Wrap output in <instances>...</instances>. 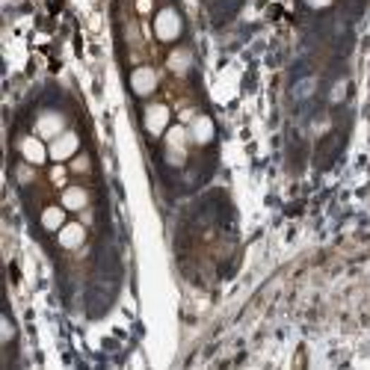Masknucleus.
Returning a JSON list of instances; mask_svg holds the SVG:
<instances>
[{
  "label": "nucleus",
  "instance_id": "f257e3e1",
  "mask_svg": "<svg viewBox=\"0 0 370 370\" xmlns=\"http://www.w3.org/2000/svg\"><path fill=\"white\" fill-rule=\"evenodd\" d=\"M181 15L175 9H160L157 18H154V33L160 42H175L181 36Z\"/></svg>",
  "mask_w": 370,
  "mask_h": 370
},
{
  "label": "nucleus",
  "instance_id": "f03ea898",
  "mask_svg": "<svg viewBox=\"0 0 370 370\" xmlns=\"http://www.w3.org/2000/svg\"><path fill=\"white\" fill-rule=\"evenodd\" d=\"M77 148H80V140H77L74 131H63V133H59L56 140H51V145H48L51 160H56V163H63V160L74 157Z\"/></svg>",
  "mask_w": 370,
  "mask_h": 370
},
{
  "label": "nucleus",
  "instance_id": "7ed1b4c3",
  "mask_svg": "<svg viewBox=\"0 0 370 370\" xmlns=\"http://www.w3.org/2000/svg\"><path fill=\"white\" fill-rule=\"evenodd\" d=\"M187 131L184 128H172L166 133V157L172 166H181L184 163V151H187Z\"/></svg>",
  "mask_w": 370,
  "mask_h": 370
},
{
  "label": "nucleus",
  "instance_id": "20e7f679",
  "mask_svg": "<svg viewBox=\"0 0 370 370\" xmlns=\"http://www.w3.org/2000/svg\"><path fill=\"white\" fill-rule=\"evenodd\" d=\"M63 131H66V116L63 113L48 110V113H42L39 121H36V133L44 136V140H56Z\"/></svg>",
  "mask_w": 370,
  "mask_h": 370
},
{
  "label": "nucleus",
  "instance_id": "39448f33",
  "mask_svg": "<svg viewBox=\"0 0 370 370\" xmlns=\"http://www.w3.org/2000/svg\"><path fill=\"white\" fill-rule=\"evenodd\" d=\"M18 151H21V157L27 163H33V166H39V163H44V160L51 157V151L44 148L42 136H24V140L18 143Z\"/></svg>",
  "mask_w": 370,
  "mask_h": 370
},
{
  "label": "nucleus",
  "instance_id": "423d86ee",
  "mask_svg": "<svg viewBox=\"0 0 370 370\" xmlns=\"http://www.w3.org/2000/svg\"><path fill=\"white\" fill-rule=\"evenodd\" d=\"M143 121H145V131H148L151 136L163 133L166 125H169V107H166V104H148Z\"/></svg>",
  "mask_w": 370,
  "mask_h": 370
},
{
  "label": "nucleus",
  "instance_id": "0eeeda50",
  "mask_svg": "<svg viewBox=\"0 0 370 370\" xmlns=\"http://www.w3.org/2000/svg\"><path fill=\"white\" fill-rule=\"evenodd\" d=\"M131 89H133V95H140V98H148L154 89H157V74H154V68L143 66V68H136L131 74Z\"/></svg>",
  "mask_w": 370,
  "mask_h": 370
},
{
  "label": "nucleus",
  "instance_id": "6e6552de",
  "mask_svg": "<svg viewBox=\"0 0 370 370\" xmlns=\"http://www.w3.org/2000/svg\"><path fill=\"white\" fill-rule=\"evenodd\" d=\"M83 240H86V228L80 222H66L59 228V246H63V249H77Z\"/></svg>",
  "mask_w": 370,
  "mask_h": 370
},
{
  "label": "nucleus",
  "instance_id": "1a4fd4ad",
  "mask_svg": "<svg viewBox=\"0 0 370 370\" xmlns=\"http://www.w3.org/2000/svg\"><path fill=\"white\" fill-rule=\"evenodd\" d=\"M190 140L196 145H208L213 140V119L208 116H196L193 125H190Z\"/></svg>",
  "mask_w": 370,
  "mask_h": 370
},
{
  "label": "nucleus",
  "instance_id": "9d476101",
  "mask_svg": "<svg viewBox=\"0 0 370 370\" xmlns=\"http://www.w3.org/2000/svg\"><path fill=\"white\" fill-rule=\"evenodd\" d=\"M89 205V193L83 187H66L63 190V208L66 210H83Z\"/></svg>",
  "mask_w": 370,
  "mask_h": 370
},
{
  "label": "nucleus",
  "instance_id": "9b49d317",
  "mask_svg": "<svg viewBox=\"0 0 370 370\" xmlns=\"http://www.w3.org/2000/svg\"><path fill=\"white\" fill-rule=\"evenodd\" d=\"M66 225V208H44L42 210V228L44 231H59Z\"/></svg>",
  "mask_w": 370,
  "mask_h": 370
},
{
  "label": "nucleus",
  "instance_id": "f8f14e48",
  "mask_svg": "<svg viewBox=\"0 0 370 370\" xmlns=\"http://www.w3.org/2000/svg\"><path fill=\"white\" fill-rule=\"evenodd\" d=\"M169 68H172L175 74H187L190 71V51L178 48V51L169 54Z\"/></svg>",
  "mask_w": 370,
  "mask_h": 370
},
{
  "label": "nucleus",
  "instance_id": "ddd939ff",
  "mask_svg": "<svg viewBox=\"0 0 370 370\" xmlns=\"http://www.w3.org/2000/svg\"><path fill=\"white\" fill-rule=\"evenodd\" d=\"M305 6L308 9H326V6H332V0H305Z\"/></svg>",
  "mask_w": 370,
  "mask_h": 370
},
{
  "label": "nucleus",
  "instance_id": "4468645a",
  "mask_svg": "<svg viewBox=\"0 0 370 370\" xmlns=\"http://www.w3.org/2000/svg\"><path fill=\"white\" fill-rule=\"evenodd\" d=\"M51 181H54V184H66V169H63V166H56L54 172H51Z\"/></svg>",
  "mask_w": 370,
  "mask_h": 370
},
{
  "label": "nucleus",
  "instance_id": "2eb2a0df",
  "mask_svg": "<svg viewBox=\"0 0 370 370\" xmlns=\"http://www.w3.org/2000/svg\"><path fill=\"white\" fill-rule=\"evenodd\" d=\"M71 166H74V172H86V169H89V160H86V157H77Z\"/></svg>",
  "mask_w": 370,
  "mask_h": 370
},
{
  "label": "nucleus",
  "instance_id": "dca6fc26",
  "mask_svg": "<svg viewBox=\"0 0 370 370\" xmlns=\"http://www.w3.org/2000/svg\"><path fill=\"white\" fill-rule=\"evenodd\" d=\"M18 181H33V172L27 166H18Z\"/></svg>",
  "mask_w": 370,
  "mask_h": 370
},
{
  "label": "nucleus",
  "instance_id": "f3484780",
  "mask_svg": "<svg viewBox=\"0 0 370 370\" xmlns=\"http://www.w3.org/2000/svg\"><path fill=\"white\" fill-rule=\"evenodd\" d=\"M9 338H12V323L4 320V341H9Z\"/></svg>",
  "mask_w": 370,
  "mask_h": 370
},
{
  "label": "nucleus",
  "instance_id": "a211bd4d",
  "mask_svg": "<svg viewBox=\"0 0 370 370\" xmlns=\"http://www.w3.org/2000/svg\"><path fill=\"white\" fill-rule=\"evenodd\" d=\"M136 6H140V12H148V9H151V0H140Z\"/></svg>",
  "mask_w": 370,
  "mask_h": 370
}]
</instances>
